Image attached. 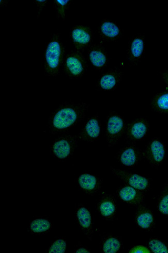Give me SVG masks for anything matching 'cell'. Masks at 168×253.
<instances>
[{
  "label": "cell",
  "mask_w": 168,
  "mask_h": 253,
  "mask_svg": "<svg viewBox=\"0 0 168 253\" xmlns=\"http://www.w3.org/2000/svg\"><path fill=\"white\" fill-rule=\"evenodd\" d=\"M89 108L86 102L61 103L48 118L49 132L52 134L67 132L86 118Z\"/></svg>",
  "instance_id": "cell-1"
},
{
  "label": "cell",
  "mask_w": 168,
  "mask_h": 253,
  "mask_svg": "<svg viewBox=\"0 0 168 253\" xmlns=\"http://www.w3.org/2000/svg\"><path fill=\"white\" fill-rule=\"evenodd\" d=\"M67 49L59 35L52 34L48 41L43 58L45 75L49 78L57 77L63 67Z\"/></svg>",
  "instance_id": "cell-2"
},
{
  "label": "cell",
  "mask_w": 168,
  "mask_h": 253,
  "mask_svg": "<svg viewBox=\"0 0 168 253\" xmlns=\"http://www.w3.org/2000/svg\"><path fill=\"white\" fill-rule=\"evenodd\" d=\"M127 122L119 113L111 111L104 122V131L109 147L117 145L125 134Z\"/></svg>",
  "instance_id": "cell-3"
},
{
  "label": "cell",
  "mask_w": 168,
  "mask_h": 253,
  "mask_svg": "<svg viewBox=\"0 0 168 253\" xmlns=\"http://www.w3.org/2000/svg\"><path fill=\"white\" fill-rule=\"evenodd\" d=\"M89 62L82 52L76 50H71L66 54L62 69L65 75L69 79H79L86 73Z\"/></svg>",
  "instance_id": "cell-4"
},
{
  "label": "cell",
  "mask_w": 168,
  "mask_h": 253,
  "mask_svg": "<svg viewBox=\"0 0 168 253\" xmlns=\"http://www.w3.org/2000/svg\"><path fill=\"white\" fill-rule=\"evenodd\" d=\"M80 140L77 135L66 134L58 137L50 146V153L59 160H67L77 148Z\"/></svg>",
  "instance_id": "cell-5"
},
{
  "label": "cell",
  "mask_w": 168,
  "mask_h": 253,
  "mask_svg": "<svg viewBox=\"0 0 168 253\" xmlns=\"http://www.w3.org/2000/svg\"><path fill=\"white\" fill-rule=\"evenodd\" d=\"M110 170L113 175L125 184L137 189L144 193L149 192L152 189V181L148 176L113 167H110Z\"/></svg>",
  "instance_id": "cell-6"
},
{
  "label": "cell",
  "mask_w": 168,
  "mask_h": 253,
  "mask_svg": "<svg viewBox=\"0 0 168 253\" xmlns=\"http://www.w3.org/2000/svg\"><path fill=\"white\" fill-rule=\"evenodd\" d=\"M151 127L150 121L144 117L135 118L127 122L124 134L125 141L135 144L143 141L149 134Z\"/></svg>",
  "instance_id": "cell-7"
},
{
  "label": "cell",
  "mask_w": 168,
  "mask_h": 253,
  "mask_svg": "<svg viewBox=\"0 0 168 253\" xmlns=\"http://www.w3.org/2000/svg\"><path fill=\"white\" fill-rule=\"evenodd\" d=\"M143 153L144 158L151 166L155 169H159L166 160L165 143L160 138H154L146 144Z\"/></svg>",
  "instance_id": "cell-8"
},
{
  "label": "cell",
  "mask_w": 168,
  "mask_h": 253,
  "mask_svg": "<svg viewBox=\"0 0 168 253\" xmlns=\"http://www.w3.org/2000/svg\"><path fill=\"white\" fill-rule=\"evenodd\" d=\"M145 38L142 34H136L132 36L128 42L127 49V59L130 67L138 66L145 54Z\"/></svg>",
  "instance_id": "cell-9"
},
{
  "label": "cell",
  "mask_w": 168,
  "mask_h": 253,
  "mask_svg": "<svg viewBox=\"0 0 168 253\" xmlns=\"http://www.w3.org/2000/svg\"><path fill=\"white\" fill-rule=\"evenodd\" d=\"M69 37L75 50L84 52L92 45L93 30L88 25H78L71 27Z\"/></svg>",
  "instance_id": "cell-10"
},
{
  "label": "cell",
  "mask_w": 168,
  "mask_h": 253,
  "mask_svg": "<svg viewBox=\"0 0 168 253\" xmlns=\"http://www.w3.org/2000/svg\"><path fill=\"white\" fill-rule=\"evenodd\" d=\"M123 72L117 67L109 69L101 74L96 84L97 90L101 91H113L116 90L121 82Z\"/></svg>",
  "instance_id": "cell-11"
},
{
  "label": "cell",
  "mask_w": 168,
  "mask_h": 253,
  "mask_svg": "<svg viewBox=\"0 0 168 253\" xmlns=\"http://www.w3.org/2000/svg\"><path fill=\"white\" fill-rule=\"evenodd\" d=\"M101 130L102 125L99 113H97L84 123L81 130L77 135L80 140L93 143L100 139Z\"/></svg>",
  "instance_id": "cell-12"
},
{
  "label": "cell",
  "mask_w": 168,
  "mask_h": 253,
  "mask_svg": "<svg viewBox=\"0 0 168 253\" xmlns=\"http://www.w3.org/2000/svg\"><path fill=\"white\" fill-rule=\"evenodd\" d=\"M87 59L91 66L97 70L102 71L109 63L108 52L102 44H93L87 50Z\"/></svg>",
  "instance_id": "cell-13"
},
{
  "label": "cell",
  "mask_w": 168,
  "mask_h": 253,
  "mask_svg": "<svg viewBox=\"0 0 168 253\" xmlns=\"http://www.w3.org/2000/svg\"><path fill=\"white\" fill-rule=\"evenodd\" d=\"M115 157L121 165L129 168L138 166L144 158L143 151L135 144L122 147Z\"/></svg>",
  "instance_id": "cell-14"
},
{
  "label": "cell",
  "mask_w": 168,
  "mask_h": 253,
  "mask_svg": "<svg viewBox=\"0 0 168 253\" xmlns=\"http://www.w3.org/2000/svg\"><path fill=\"white\" fill-rule=\"evenodd\" d=\"M98 34L101 42L118 41L124 34L120 25L108 18L101 20L98 28Z\"/></svg>",
  "instance_id": "cell-15"
},
{
  "label": "cell",
  "mask_w": 168,
  "mask_h": 253,
  "mask_svg": "<svg viewBox=\"0 0 168 253\" xmlns=\"http://www.w3.org/2000/svg\"><path fill=\"white\" fill-rule=\"evenodd\" d=\"M115 194L122 202L132 206L138 207L144 201V193L127 184L118 187Z\"/></svg>",
  "instance_id": "cell-16"
},
{
  "label": "cell",
  "mask_w": 168,
  "mask_h": 253,
  "mask_svg": "<svg viewBox=\"0 0 168 253\" xmlns=\"http://www.w3.org/2000/svg\"><path fill=\"white\" fill-rule=\"evenodd\" d=\"M136 208L134 215L136 225L146 232L153 231L155 228L156 221L152 210L144 204Z\"/></svg>",
  "instance_id": "cell-17"
},
{
  "label": "cell",
  "mask_w": 168,
  "mask_h": 253,
  "mask_svg": "<svg viewBox=\"0 0 168 253\" xmlns=\"http://www.w3.org/2000/svg\"><path fill=\"white\" fill-rule=\"evenodd\" d=\"M97 209L101 218L107 220H113L118 213L117 200L111 194H104L98 200Z\"/></svg>",
  "instance_id": "cell-18"
},
{
  "label": "cell",
  "mask_w": 168,
  "mask_h": 253,
  "mask_svg": "<svg viewBox=\"0 0 168 253\" xmlns=\"http://www.w3.org/2000/svg\"><path fill=\"white\" fill-rule=\"evenodd\" d=\"M77 183L82 191L89 195L94 196L100 192L103 181L97 175L84 173L78 178Z\"/></svg>",
  "instance_id": "cell-19"
},
{
  "label": "cell",
  "mask_w": 168,
  "mask_h": 253,
  "mask_svg": "<svg viewBox=\"0 0 168 253\" xmlns=\"http://www.w3.org/2000/svg\"><path fill=\"white\" fill-rule=\"evenodd\" d=\"M76 219L82 233L90 240H92L94 231L89 209L85 205H79L76 211Z\"/></svg>",
  "instance_id": "cell-20"
},
{
  "label": "cell",
  "mask_w": 168,
  "mask_h": 253,
  "mask_svg": "<svg viewBox=\"0 0 168 253\" xmlns=\"http://www.w3.org/2000/svg\"><path fill=\"white\" fill-rule=\"evenodd\" d=\"M123 246L122 239L112 234L103 236L100 241V249L104 253H116L121 251Z\"/></svg>",
  "instance_id": "cell-21"
},
{
  "label": "cell",
  "mask_w": 168,
  "mask_h": 253,
  "mask_svg": "<svg viewBox=\"0 0 168 253\" xmlns=\"http://www.w3.org/2000/svg\"><path fill=\"white\" fill-rule=\"evenodd\" d=\"M151 110L162 115L168 114V89L156 92L153 94L150 103Z\"/></svg>",
  "instance_id": "cell-22"
},
{
  "label": "cell",
  "mask_w": 168,
  "mask_h": 253,
  "mask_svg": "<svg viewBox=\"0 0 168 253\" xmlns=\"http://www.w3.org/2000/svg\"><path fill=\"white\" fill-rule=\"evenodd\" d=\"M52 223L46 218H40L34 219L30 223L28 231L33 235H43L47 234L51 229Z\"/></svg>",
  "instance_id": "cell-23"
},
{
  "label": "cell",
  "mask_w": 168,
  "mask_h": 253,
  "mask_svg": "<svg viewBox=\"0 0 168 253\" xmlns=\"http://www.w3.org/2000/svg\"><path fill=\"white\" fill-rule=\"evenodd\" d=\"M156 207L162 215L168 217V180L162 185L160 193L157 197Z\"/></svg>",
  "instance_id": "cell-24"
},
{
  "label": "cell",
  "mask_w": 168,
  "mask_h": 253,
  "mask_svg": "<svg viewBox=\"0 0 168 253\" xmlns=\"http://www.w3.org/2000/svg\"><path fill=\"white\" fill-rule=\"evenodd\" d=\"M72 1L70 0H54L53 1V8L55 10L56 16L58 19L65 21L67 14L69 10Z\"/></svg>",
  "instance_id": "cell-25"
},
{
  "label": "cell",
  "mask_w": 168,
  "mask_h": 253,
  "mask_svg": "<svg viewBox=\"0 0 168 253\" xmlns=\"http://www.w3.org/2000/svg\"><path fill=\"white\" fill-rule=\"evenodd\" d=\"M151 252L168 253V242L158 237H151L147 243Z\"/></svg>",
  "instance_id": "cell-26"
},
{
  "label": "cell",
  "mask_w": 168,
  "mask_h": 253,
  "mask_svg": "<svg viewBox=\"0 0 168 253\" xmlns=\"http://www.w3.org/2000/svg\"><path fill=\"white\" fill-rule=\"evenodd\" d=\"M67 243L65 240L59 239L53 242L48 250V253H62L66 252Z\"/></svg>",
  "instance_id": "cell-27"
},
{
  "label": "cell",
  "mask_w": 168,
  "mask_h": 253,
  "mask_svg": "<svg viewBox=\"0 0 168 253\" xmlns=\"http://www.w3.org/2000/svg\"><path fill=\"white\" fill-rule=\"evenodd\" d=\"M34 3L37 5V18L38 19L47 7L49 3V1H45V0H43V1H41V0H35V1H34Z\"/></svg>",
  "instance_id": "cell-28"
},
{
  "label": "cell",
  "mask_w": 168,
  "mask_h": 253,
  "mask_svg": "<svg viewBox=\"0 0 168 253\" xmlns=\"http://www.w3.org/2000/svg\"><path fill=\"white\" fill-rule=\"evenodd\" d=\"M129 253H151L148 247L143 246H135L132 247L128 251Z\"/></svg>",
  "instance_id": "cell-29"
},
{
  "label": "cell",
  "mask_w": 168,
  "mask_h": 253,
  "mask_svg": "<svg viewBox=\"0 0 168 253\" xmlns=\"http://www.w3.org/2000/svg\"><path fill=\"white\" fill-rule=\"evenodd\" d=\"M160 75L166 85V88L168 89V68L160 72Z\"/></svg>",
  "instance_id": "cell-30"
},
{
  "label": "cell",
  "mask_w": 168,
  "mask_h": 253,
  "mask_svg": "<svg viewBox=\"0 0 168 253\" xmlns=\"http://www.w3.org/2000/svg\"><path fill=\"white\" fill-rule=\"evenodd\" d=\"M76 253H91L89 249L85 246H79L75 250Z\"/></svg>",
  "instance_id": "cell-31"
},
{
  "label": "cell",
  "mask_w": 168,
  "mask_h": 253,
  "mask_svg": "<svg viewBox=\"0 0 168 253\" xmlns=\"http://www.w3.org/2000/svg\"><path fill=\"white\" fill-rule=\"evenodd\" d=\"M8 2L3 1V0H1V1H0V7H7L8 5Z\"/></svg>",
  "instance_id": "cell-32"
},
{
  "label": "cell",
  "mask_w": 168,
  "mask_h": 253,
  "mask_svg": "<svg viewBox=\"0 0 168 253\" xmlns=\"http://www.w3.org/2000/svg\"><path fill=\"white\" fill-rule=\"evenodd\" d=\"M167 239H168V236H167Z\"/></svg>",
  "instance_id": "cell-33"
}]
</instances>
